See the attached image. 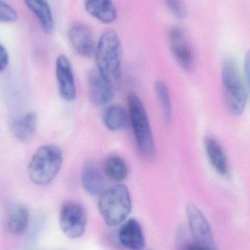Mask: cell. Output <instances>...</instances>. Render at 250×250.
Listing matches in <instances>:
<instances>
[{"label": "cell", "instance_id": "6da1fadb", "mask_svg": "<svg viewBox=\"0 0 250 250\" xmlns=\"http://www.w3.org/2000/svg\"><path fill=\"white\" fill-rule=\"evenodd\" d=\"M97 68L115 84L122 75L123 48L118 34L112 29L105 31L97 42L95 51Z\"/></svg>", "mask_w": 250, "mask_h": 250}, {"label": "cell", "instance_id": "d4e9b609", "mask_svg": "<svg viewBox=\"0 0 250 250\" xmlns=\"http://www.w3.org/2000/svg\"><path fill=\"white\" fill-rule=\"evenodd\" d=\"M244 70H245V82H246L247 89L248 95L250 97V51L247 53L245 56V63H244Z\"/></svg>", "mask_w": 250, "mask_h": 250}, {"label": "cell", "instance_id": "603a6c76", "mask_svg": "<svg viewBox=\"0 0 250 250\" xmlns=\"http://www.w3.org/2000/svg\"><path fill=\"white\" fill-rule=\"evenodd\" d=\"M17 19L16 10L4 0H0V23H13Z\"/></svg>", "mask_w": 250, "mask_h": 250}, {"label": "cell", "instance_id": "d6986e66", "mask_svg": "<svg viewBox=\"0 0 250 250\" xmlns=\"http://www.w3.org/2000/svg\"><path fill=\"white\" fill-rule=\"evenodd\" d=\"M103 122L111 131L125 129L129 123V116L123 107L118 105H109L103 114Z\"/></svg>", "mask_w": 250, "mask_h": 250}, {"label": "cell", "instance_id": "4fadbf2b", "mask_svg": "<svg viewBox=\"0 0 250 250\" xmlns=\"http://www.w3.org/2000/svg\"><path fill=\"white\" fill-rule=\"evenodd\" d=\"M204 147L207 157L215 171L223 177H228L230 174V165L220 143L213 137H207L204 141Z\"/></svg>", "mask_w": 250, "mask_h": 250}, {"label": "cell", "instance_id": "3957f363", "mask_svg": "<svg viewBox=\"0 0 250 250\" xmlns=\"http://www.w3.org/2000/svg\"><path fill=\"white\" fill-rule=\"evenodd\" d=\"M221 79L226 107L233 115H241L246 107L248 92L237 63L233 59L228 57L223 61Z\"/></svg>", "mask_w": 250, "mask_h": 250}, {"label": "cell", "instance_id": "9a60e30c", "mask_svg": "<svg viewBox=\"0 0 250 250\" xmlns=\"http://www.w3.org/2000/svg\"><path fill=\"white\" fill-rule=\"evenodd\" d=\"M85 10L94 19L105 24L114 23L117 10L113 0H83Z\"/></svg>", "mask_w": 250, "mask_h": 250}, {"label": "cell", "instance_id": "7402d4cb", "mask_svg": "<svg viewBox=\"0 0 250 250\" xmlns=\"http://www.w3.org/2000/svg\"><path fill=\"white\" fill-rule=\"evenodd\" d=\"M178 246L179 250H217V248L212 247L206 246L196 242H188L185 238L183 230H180L178 235Z\"/></svg>", "mask_w": 250, "mask_h": 250}, {"label": "cell", "instance_id": "8fae6325", "mask_svg": "<svg viewBox=\"0 0 250 250\" xmlns=\"http://www.w3.org/2000/svg\"><path fill=\"white\" fill-rule=\"evenodd\" d=\"M56 77L60 97L67 102L76 98L74 74L70 60L64 54H60L56 60Z\"/></svg>", "mask_w": 250, "mask_h": 250}, {"label": "cell", "instance_id": "cb8c5ba5", "mask_svg": "<svg viewBox=\"0 0 250 250\" xmlns=\"http://www.w3.org/2000/svg\"><path fill=\"white\" fill-rule=\"evenodd\" d=\"M167 7L177 19H184L188 16L186 6L182 0H166Z\"/></svg>", "mask_w": 250, "mask_h": 250}, {"label": "cell", "instance_id": "7a4b0ae2", "mask_svg": "<svg viewBox=\"0 0 250 250\" xmlns=\"http://www.w3.org/2000/svg\"><path fill=\"white\" fill-rule=\"evenodd\" d=\"M62 150L54 144L42 146L35 151L28 165L29 179L35 185L44 186L51 183L61 170Z\"/></svg>", "mask_w": 250, "mask_h": 250}, {"label": "cell", "instance_id": "e0dca14e", "mask_svg": "<svg viewBox=\"0 0 250 250\" xmlns=\"http://www.w3.org/2000/svg\"><path fill=\"white\" fill-rule=\"evenodd\" d=\"M29 10L35 15L44 32L52 33L54 21L48 0H23Z\"/></svg>", "mask_w": 250, "mask_h": 250}, {"label": "cell", "instance_id": "ffe728a7", "mask_svg": "<svg viewBox=\"0 0 250 250\" xmlns=\"http://www.w3.org/2000/svg\"><path fill=\"white\" fill-rule=\"evenodd\" d=\"M104 172L111 180L121 182L127 177L129 169L124 159L114 154L108 156L104 161Z\"/></svg>", "mask_w": 250, "mask_h": 250}, {"label": "cell", "instance_id": "52a82bcc", "mask_svg": "<svg viewBox=\"0 0 250 250\" xmlns=\"http://www.w3.org/2000/svg\"><path fill=\"white\" fill-rule=\"evenodd\" d=\"M168 42L170 51L178 64L185 71H192L195 66V55L182 28L173 26L169 29Z\"/></svg>", "mask_w": 250, "mask_h": 250}, {"label": "cell", "instance_id": "44dd1931", "mask_svg": "<svg viewBox=\"0 0 250 250\" xmlns=\"http://www.w3.org/2000/svg\"><path fill=\"white\" fill-rule=\"evenodd\" d=\"M156 95L161 106L163 118L166 123H169L171 118L172 104L170 92L167 84L163 81H157L154 85Z\"/></svg>", "mask_w": 250, "mask_h": 250}, {"label": "cell", "instance_id": "7c38bea8", "mask_svg": "<svg viewBox=\"0 0 250 250\" xmlns=\"http://www.w3.org/2000/svg\"><path fill=\"white\" fill-rule=\"evenodd\" d=\"M119 241L127 250H143L146 239L141 224L135 219L125 220L119 230Z\"/></svg>", "mask_w": 250, "mask_h": 250}, {"label": "cell", "instance_id": "5bb4252c", "mask_svg": "<svg viewBox=\"0 0 250 250\" xmlns=\"http://www.w3.org/2000/svg\"><path fill=\"white\" fill-rule=\"evenodd\" d=\"M38 126V117L35 111H28L18 116L12 121L10 130L19 141L28 143L33 138Z\"/></svg>", "mask_w": 250, "mask_h": 250}, {"label": "cell", "instance_id": "5b68a950", "mask_svg": "<svg viewBox=\"0 0 250 250\" xmlns=\"http://www.w3.org/2000/svg\"><path fill=\"white\" fill-rule=\"evenodd\" d=\"M128 116L135 141L141 155L146 160H153L156 147L145 107L138 95L131 93L128 97Z\"/></svg>", "mask_w": 250, "mask_h": 250}, {"label": "cell", "instance_id": "8992f818", "mask_svg": "<svg viewBox=\"0 0 250 250\" xmlns=\"http://www.w3.org/2000/svg\"><path fill=\"white\" fill-rule=\"evenodd\" d=\"M59 222L65 236L70 239H79L84 234L87 225L86 211L79 203L68 201L60 209Z\"/></svg>", "mask_w": 250, "mask_h": 250}, {"label": "cell", "instance_id": "277c9868", "mask_svg": "<svg viewBox=\"0 0 250 250\" xmlns=\"http://www.w3.org/2000/svg\"><path fill=\"white\" fill-rule=\"evenodd\" d=\"M98 207L101 217L108 226L123 224L132 209L129 189L122 184L105 188L100 195Z\"/></svg>", "mask_w": 250, "mask_h": 250}, {"label": "cell", "instance_id": "ba28073f", "mask_svg": "<svg viewBox=\"0 0 250 250\" xmlns=\"http://www.w3.org/2000/svg\"><path fill=\"white\" fill-rule=\"evenodd\" d=\"M186 214L193 242L215 248L211 226L200 208L195 204H188L186 207Z\"/></svg>", "mask_w": 250, "mask_h": 250}, {"label": "cell", "instance_id": "ac0fdd59", "mask_svg": "<svg viewBox=\"0 0 250 250\" xmlns=\"http://www.w3.org/2000/svg\"><path fill=\"white\" fill-rule=\"evenodd\" d=\"M29 221V210L25 206L15 204L10 207L7 216V226L10 233L15 235L24 233Z\"/></svg>", "mask_w": 250, "mask_h": 250}, {"label": "cell", "instance_id": "30bf717a", "mask_svg": "<svg viewBox=\"0 0 250 250\" xmlns=\"http://www.w3.org/2000/svg\"><path fill=\"white\" fill-rule=\"evenodd\" d=\"M68 38L75 51L82 57H93L96 51L95 35L90 27L84 23H74L68 31Z\"/></svg>", "mask_w": 250, "mask_h": 250}, {"label": "cell", "instance_id": "2e32d148", "mask_svg": "<svg viewBox=\"0 0 250 250\" xmlns=\"http://www.w3.org/2000/svg\"><path fill=\"white\" fill-rule=\"evenodd\" d=\"M82 184L86 192L92 195H101L105 189L102 172L95 163H86L82 169Z\"/></svg>", "mask_w": 250, "mask_h": 250}, {"label": "cell", "instance_id": "484cf974", "mask_svg": "<svg viewBox=\"0 0 250 250\" xmlns=\"http://www.w3.org/2000/svg\"><path fill=\"white\" fill-rule=\"evenodd\" d=\"M9 64V55L6 48L0 43V72L3 71Z\"/></svg>", "mask_w": 250, "mask_h": 250}, {"label": "cell", "instance_id": "9c48e42d", "mask_svg": "<svg viewBox=\"0 0 250 250\" xmlns=\"http://www.w3.org/2000/svg\"><path fill=\"white\" fill-rule=\"evenodd\" d=\"M89 99L98 106L106 105L114 97V84L108 80L98 68L89 70L87 75Z\"/></svg>", "mask_w": 250, "mask_h": 250}]
</instances>
